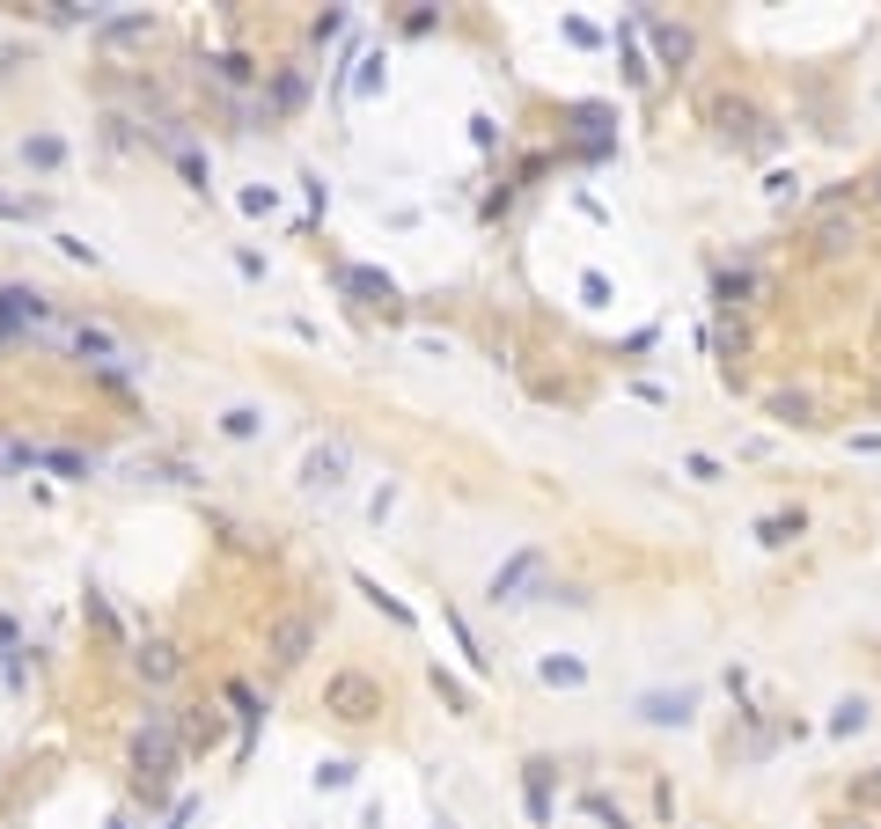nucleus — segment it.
<instances>
[{
    "mask_svg": "<svg viewBox=\"0 0 881 829\" xmlns=\"http://www.w3.org/2000/svg\"><path fill=\"white\" fill-rule=\"evenodd\" d=\"M867 727V698H845V705L831 712V734H859Z\"/></svg>",
    "mask_w": 881,
    "mask_h": 829,
    "instance_id": "obj_16",
    "label": "nucleus"
},
{
    "mask_svg": "<svg viewBox=\"0 0 881 829\" xmlns=\"http://www.w3.org/2000/svg\"><path fill=\"white\" fill-rule=\"evenodd\" d=\"M323 705L345 712V719H361V712H375V683H367V676H331V683H323Z\"/></svg>",
    "mask_w": 881,
    "mask_h": 829,
    "instance_id": "obj_5",
    "label": "nucleus"
},
{
    "mask_svg": "<svg viewBox=\"0 0 881 829\" xmlns=\"http://www.w3.org/2000/svg\"><path fill=\"white\" fill-rule=\"evenodd\" d=\"M440 632L456 638V654H464L470 668H478V676H485V654H478V638H470V624H464V617H456V610H440Z\"/></svg>",
    "mask_w": 881,
    "mask_h": 829,
    "instance_id": "obj_12",
    "label": "nucleus"
},
{
    "mask_svg": "<svg viewBox=\"0 0 881 829\" xmlns=\"http://www.w3.org/2000/svg\"><path fill=\"white\" fill-rule=\"evenodd\" d=\"M170 757H176V719H170V712H155V719L140 727V741H133V763H140V779H162Z\"/></svg>",
    "mask_w": 881,
    "mask_h": 829,
    "instance_id": "obj_2",
    "label": "nucleus"
},
{
    "mask_svg": "<svg viewBox=\"0 0 881 829\" xmlns=\"http://www.w3.org/2000/svg\"><path fill=\"white\" fill-rule=\"evenodd\" d=\"M317 785H331V793H339V785H353V763H345V757L317 763Z\"/></svg>",
    "mask_w": 881,
    "mask_h": 829,
    "instance_id": "obj_19",
    "label": "nucleus"
},
{
    "mask_svg": "<svg viewBox=\"0 0 881 829\" xmlns=\"http://www.w3.org/2000/svg\"><path fill=\"white\" fill-rule=\"evenodd\" d=\"M23 162H37V170H59V162H67V147L52 140V133H37V140H23Z\"/></svg>",
    "mask_w": 881,
    "mask_h": 829,
    "instance_id": "obj_14",
    "label": "nucleus"
},
{
    "mask_svg": "<svg viewBox=\"0 0 881 829\" xmlns=\"http://www.w3.org/2000/svg\"><path fill=\"white\" fill-rule=\"evenodd\" d=\"M544 565H551V559H544L537 543H522V551H514V559L500 565V573H492V587H485V595H492V602H507V610H522V602H537V587H544Z\"/></svg>",
    "mask_w": 881,
    "mask_h": 829,
    "instance_id": "obj_1",
    "label": "nucleus"
},
{
    "mask_svg": "<svg viewBox=\"0 0 881 829\" xmlns=\"http://www.w3.org/2000/svg\"><path fill=\"white\" fill-rule=\"evenodd\" d=\"M639 30H647V37H654V51H661V67H676V73L690 67V51H698V37H690L684 23H668V15H639Z\"/></svg>",
    "mask_w": 881,
    "mask_h": 829,
    "instance_id": "obj_4",
    "label": "nucleus"
},
{
    "mask_svg": "<svg viewBox=\"0 0 881 829\" xmlns=\"http://www.w3.org/2000/svg\"><path fill=\"white\" fill-rule=\"evenodd\" d=\"M587 815H595V822H603V829H632V822H625V807H610V801H603V793H587Z\"/></svg>",
    "mask_w": 881,
    "mask_h": 829,
    "instance_id": "obj_18",
    "label": "nucleus"
},
{
    "mask_svg": "<svg viewBox=\"0 0 881 829\" xmlns=\"http://www.w3.org/2000/svg\"><path fill=\"white\" fill-rule=\"evenodd\" d=\"M690 712H698L690 690H654V698H639V719H654V727H684Z\"/></svg>",
    "mask_w": 881,
    "mask_h": 829,
    "instance_id": "obj_6",
    "label": "nucleus"
},
{
    "mask_svg": "<svg viewBox=\"0 0 881 829\" xmlns=\"http://www.w3.org/2000/svg\"><path fill=\"white\" fill-rule=\"evenodd\" d=\"M537 676H544V683H559V690H581V683H587V668H581L573 654H544Z\"/></svg>",
    "mask_w": 881,
    "mask_h": 829,
    "instance_id": "obj_9",
    "label": "nucleus"
},
{
    "mask_svg": "<svg viewBox=\"0 0 881 829\" xmlns=\"http://www.w3.org/2000/svg\"><path fill=\"white\" fill-rule=\"evenodd\" d=\"M434 683H440V698H448V712H470V698H464V683H456V676H440V668H434Z\"/></svg>",
    "mask_w": 881,
    "mask_h": 829,
    "instance_id": "obj_20",
    "label": "nucleus"
},
{
    "mask_svg": "<svg viewBox=\"0 0 881 829\" xmlns=\"http://www.w3.org/2000/svg\"><path fill=\"white\" fill-rule=\"evenodd\" d=\"M757 537H764V543H793V537H801V514H764Z\"/></svg>",
    "mask_w": 881,
    "mask_h": 829,
    "instance_id": "obj_15",
    "label": "nucleus"
},
{
    "mask_svg": "<svg viewBox=\"0 0 881 829\" xmlns=\"http://www.w3.org/2000/svg\"><path fill=\"white\" fill-rule=\"evenodd\" d=\"M0 214H8V220H30V214H37V198H8V192H0Z\"/></svg>",
    "mask_w": 881,
    "mask_h": 829,
    "instance_id": "obj_23",
    "label": "nucleus"
},
{
    "mask_svg": "<svg viewBox=\"0 0 881 829\" xmlns=\"http://www.w3.org/2000/svg\"><path fill=\"white\" fill-rule=\"evenodd\" d=\"M272 206H279V192H272V184H265V192H258V184L243 192V214H272Z\"/></svg>",
    "mask_w": 881,
    "mask_h": 829,
    "instance_id": "obj_21",
    "label": "nucleus"
},
{
    "mask_svg": "<svg viewBox=\"0 0 881 829\" xmlns=\"http://www.w3.org/2000/svg\"><path fill=\"white\" fill-rule=\"evenodd\" d=\"M345 470H353V456H345V440H317L309 456H301V485L309 492H339Z\"/></svg>",
    "mask_w": 881,
    "mask_h": 829,
    "instance_id": "obj_3",
    "label": "nucleus"
},
{
    "mask_svg": "<svg viewBox=\"0 0 881 829\" xmlns=\"http://www.w3.org/2000/svg\"><path fill=\"white\" fill-rule=\"evenodd\" d=\"M220 426H228V434H236V440H250V434H258V426H265V412H250V404H236V412L220 418Z\"/></svg>",
    "mask_w": 881,
    "mask_h": 829,
    "instance_id": "obj_17",
    "label": "nucleus"
},
{
    "mask_svg": "<svg viewBox=\"0 0 881 829\" xmlns=\"http://www.w3.org/2000/svg\"><path fill=\"white\" fill-rule=\"evenodd\" d=\"M353 587H361V595H367V602H375V610H382V617H397V624H412V610H404V602H397V595H390V587H382V580H367V573H361V580H353Z\"/></svg>",
    "mask_w": 881,
    "mask_h": 829,
    "instance_id": "obj_13",
    "label": "nucleus"
},
{
    "mask_svg": "<svg viewBox=\"0 0 881 829\" xmlns=\"http://www.w3.org/2000/svg\"><path fill=\"white\" fill-rule=\"evenodd\" d=\"M103 45H133V37H147V30H155V15H103Z\"/></svg>",
    "mask_w": 881,
    "mask_h": 829,
    "instance_id": "obj_11",
    "label": "nucleus"
},
{
    "mask_svg": "<svg viewBox=\"0 0 881 829\" xmlns=\"http://www.w3.org/2000/svg\"><path fill=\"white\" fill-rule=\"evenodd\" d=\"M339 287L345 293H367V301H390V279H382V272H367V265H345Z\"/></svg>",
    "mask_w": 881,
    "mask_h": 829,
    "instance_id": "obj_10",
    "label": "nucleus"
},
{
    "mask_svg": "<svg viewBox=\"0 0 881 829\" xmlns=\"http://www.w3.org/2000/svg\"><path fill=\"white\" fill-rule=\"evenodd\" d=\"M684 470L698 477V485H712V477H720V463H712V456H684Z\"/></svg>",
    "mask_w": 881,
    "mask_h": 829,
    "instance_id": "obj_22",
    "label": "nucleus"
},
{
    "mask_svg": "<svg viewBox=\"0 0 881 829\" xmlns=\"http://www.w3.org/2000/svg\"><path fill=\"white\" fill-rule=\"evenodd\" d=\"M133 668H140V683H170V676H176V646H162V638H155V646H140V654H133Z\"/></svg>",
    "mask_w": 881,
    "mask_h": 829,
    "instance_id": "obj_8",
    "label": "nucleus"
},
{
    "mask_svg": "<svg viewBox=\"0 0 881 829\" xmlns=\"http://www.w3.org/2000/svg\"><path fill=\"white\" fill-rule=\"evenodd\" d=\"M309 638H317V624H309V617H287V624L272 632V660H279V668H294V660L309 654Z\"/></svg>",
    "mask_w": 881,
    "mask_h": 829,
    "instance_id": "obj_7",
    "label": "nucleus"
}]
</instances>
